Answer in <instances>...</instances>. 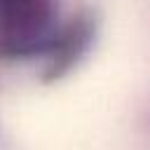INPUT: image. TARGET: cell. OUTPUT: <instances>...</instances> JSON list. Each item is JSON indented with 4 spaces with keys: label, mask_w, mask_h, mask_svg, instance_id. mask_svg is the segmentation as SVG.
<instances>
[{
    "label": "cell",
    "mask_w": 150,
    "mask_h": 150,
    "mask_svg": "<svg viewBox=\"0 0 150 150\" xmlns=\"http://www.w3.org/2000/svg\"><path fill=\"white\" fill-rule=\"evenodd\" d=\"M0 12L14 33H23L35 28L42 16V0H0Z\"/></svg>",
    "instance_id": "1"
}]
</instances>
